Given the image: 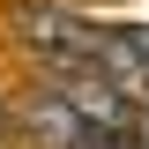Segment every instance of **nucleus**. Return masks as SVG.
<instances>
[{
    "instance_id": "nucleus-1",
    "label": "nucleus",
    "mask_w": 149,
    "mask_h": 149,
    "mask_svg": "<svg viewBox=\"0 0 149 149\" xmlns=\"http://www.w3.org/2000/svg\"><path fill=\"white\" fill-rule=\"evenodd\" d=\"M15 30H22V45H30L45 67H60V74H82L90 52H97V22H82L74 8H60V0H15Z\"/></svg>"
},
{
    "instance_id": "nucleus-2",
    "label": "nucleus",
    "mask_w": 149,
    "mask_h": 149,
    "mask_svg": "<svg viewBox=\"0 0 149 149\" xmlns=\"http://www.w3.org/2000/svg\"><path fill=\"white\" fill-rule=\"evenodd\" d=\"M0 142H8V112H0Z\"/></svg>"
},
{
    "instance_id": "nucleus-3",
    "label": "nucleus",
    "mask_w": 149,
    "mask_h": 149,
    "mask_svg": "<svg viewBox=\"0 0 149 149\" xmlns=\"http://www.w3.org/2000/svg\"><path fill=\"white\" fill-rule=\"evenodd\" d=\"M134 37H142V52H149V30H134Z\"/></svg>"
},
{
    "instance_id": "nucleus-4",
    "label": "nucleus",
    "mask_w": 149,
    "mask_h": 149,
    "mask_svg": "<svg viewBox=\"0 0 149 149\" xmlns=\"http://www.w3.org/2000/svg\"><path fill=\"white\" fill-rule=\"evenodd\" d=\"M134 134H142V142H149V119H142V127H134Z\"/></svg>"
}]
</instances>
